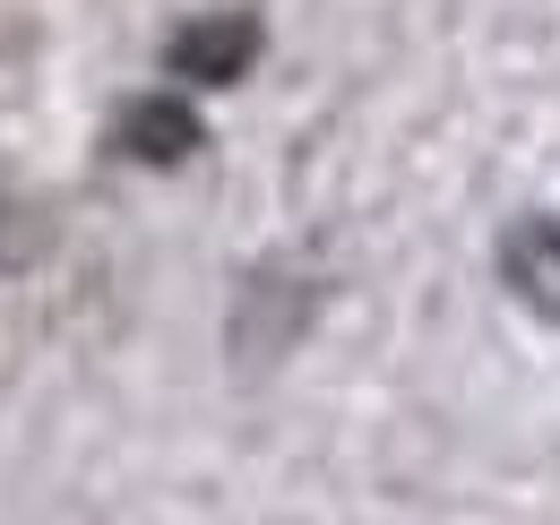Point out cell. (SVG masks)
I'll use <instances>...</instances> for the list:
<instances>
[{"instance_id":"obj_3","label":"cell","mask_w":560,"mask_h":525,"mask_svg":"<svg viewBox=\"0 0 560 525\" xmlns=\"http://www.w3.org/2000/svg\"><path fill=\"white\" fill-rule=\"evenodd\" d=\"M500 276L544 328H560V215H517L500 233Z\"/></svg>"},{"instance_id":"obj_2","label":"cell","mask_w":560,"mask_h":525,"mask_svg":"<svg viewBox=\"0 0 560 525\" xmlns=\"http://www.w3.org/2000/svg\"><path fill=\"white\" fill-rule=\"evenodd\" d=\"M199 138H208V121L182 104V95H130L121 113H113V147L130 155V164H147V173H173V164H190L199 155Z\"/></svg>"},{"instance_id":"obj_1","label":"cell","mask_w":560,"mask_h":525,"mask_svg":"<svg viewBox=\"0 0 560 525\" xmlns=\"http://www.w3.org/2000/svg\"><path fill=\"white\" fill-rule=\"evenodd\" d=\"M259 18L250 9H208V18H182L173 26V44H164V69L173 78H190V86H233L242 69L259 61Z\"/></svg>"},{"instance_id":"obj_4","label":"cell","mask_w":560,"mask_h":525,"mask_svg":"<svg viewBox=\"0 0 560 525\" xmlns=\"http://www.w3.org/2000/svg\"><path fill=\"white\" fill-rule=\"evenodd\" d=\"M0 259H9V198H0Z\"/></svg>"}]
</instances>
